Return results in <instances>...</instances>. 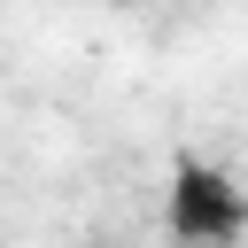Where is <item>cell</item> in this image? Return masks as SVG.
Instances as JSON below:
<instances>
[{"label": "cell", "instance_id": "6da1fadb", "mask_svg": "<svg viewBox=\"0 0 248 248\" xmlns=\"http://www.w3.org/2000/svg\"><path fill=\"white\" fill-rule=\"evenodd\" d=\"M170 209H178V225H186V232H225V225L240 217L232 186H225V178H209V170H178V194H170Z\"/></svg>", "mask_w": 248, "mask_h": 248}]
</instances>
